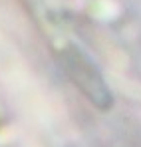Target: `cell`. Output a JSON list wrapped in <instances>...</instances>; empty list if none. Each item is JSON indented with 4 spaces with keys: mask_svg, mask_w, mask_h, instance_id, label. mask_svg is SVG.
<instances>
[{
    "mask_svg": "<svg viewBox=\"0 0 141 147\" xmlns=\"http://www.w3.org/2000/svg\"><path fill=\"white\" fill-rule=\"evenodd\" d=\"M60 62L70 82L80 90V94L88 99L95 109L109 111L113 107V94L95 66V62L76 44H66L60 50Z\"/></svg>",
    "mask_w": 141,
    "mask_h": 147,
    "instance_id": "obj_1",
    "label": "cell"
}]
</instances>
